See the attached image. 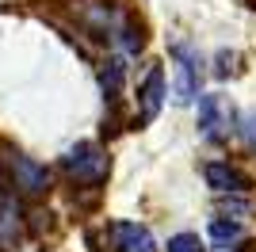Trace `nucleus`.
<instances>
[{"label": "nucleus", "mask_w": 256, "mask_h": 252, "mask_svg": "<svg viewBox=\"0 0 256 252\" xmlns=\"http://www.w3.org/2000/svg\"><path fill=\"white\" fill-rule=\"evenodd\" d=\"M62 168H65V176L73 180V184L96 188V184L107 180V172H111V157H107V149H100L96 142H76V146L62 157Z\"/></svg>", "instance_id": "1"}, {"label": "nucleus", "mask_w": 256, "mask_h": 252, "mask_svg": "<svg viewBox=\"0 0 256 252\" xmlns=\"http://www.w3.org/2000/svg\"><path fill=\"white\" fill-rule=\"evenodd\" d=\"M69 8H73L76 23H80V31H88L96 42H111L118 34L122 16H126L115 0H73Z\"/></svg>", "instance_id": "2"}, {"label": "nucleus", "mask_w": 256, "mask_h": 252, "mask_svg": "<svg viewBox=\"0 0 256 252\" xmlns=\"http://www.w3.org/2000/svg\"><path fill=\"white\" fill-rule=\"evenodd\" d=\"M237 130V111L234 104L218 92L199 96V134L206 142H226V138Z\"/></svg>", "instance_id": "3"}, {"label": "nucleus", "mask_w": 256, "mask_h": 252, "mask_svg": "<svg viewBox=\"0 0 256 252\" xmlns=\"http://www.w3.org/2000/svg\"><path fill=\"white\" fill-rule=\"evenodd\" d=\"M172 58H176V104L188 107L195 104L199 96V73H203V58L192 42H176L172 46Z\"/></svg>", "instance_id": "4"}, {"label": "nucleus", "mask_w": 256, "mask_h": 252, "mask_svg": "<svg viewBox=\"0 0 256 252\" xmlns=\"http://www.w3.org/2000/svg\"><path fill=\"white\" fill-rule=\"evenodd\" d=\"M160 107H164V69L150 65L146 76H142V84H138V122L150 126L160 115Z\"/></svg>", "instance_id": "5"}, {"label": "nucleus", "mask_w": 256, "mask_h": 252, "mask_svg": "<svg viewBox=\"0 0 256 252\" xmlns=\"http://www.w3.org/2000/svg\"><path fill=\"white\" fill-rule=\"evenodd\" d=\"M203 180H206V188H214L218 195H245V191H252V180L241 168H234L230 160H206Z\"/></svg>", "instance_id": "6"}, {"label": "nucleus", "mask_w": 256, "mask_h": 252, "mask_svg": "<svg viewBox=\"0 0 256 252\" xmlns=\"http://www.w3.org/2000/svg\"><path fill=\"white\" fill-rule=\"evenodd\" d=\"M104 237L115 252H157L153 233L146 226H138V222H111Z\"/></svg>", "instance_id": "7"}, {"label": "nucleus", "mask_w": 256, "mask_h": 252, "mask_svg": "<svg viewBox=\"0 0 256 252\" xmlns=\"http://www.w3.org/2000/svg\"><path fill=\"white\" fill-rule=\"evenodd\" d=\"M8 168H12V184L20 191H27V195H42L50 188V168L31 160V157H23V153L8 157Z\"/></svg>", "instance_id": "8"}, {"label": "nucleus", "mask_w": 256, "mask_h": 252, "mask_svg": "<svg viewBox=\"0 0 256 252\" xmlns=\"http://www.w3.org/2000/svg\"><path fill=\"white\" fill-rule=\"evenodd\" d=\"M118 38H122V50H126V54H138L142 46H146V27H142L134 16H122V23H118Z\"/></svg>", "instance_id": "9"}, {"label": "nucleus", "mask_w": 256, "mask_h": 252, "mask_svg": "<svg viewBox=\"0 0 256 252\" xmlns=\"http://www.w3.org/2000/svg\"><path fill=\"white\" fill-rule=\"evenodd\" d=\"M122 76H126V65H122V58H111V62H107V69L100 73V84H104V96H107V100H118Z\"/></svg>", "instance_id": "10"}, {"label": "nucleus", "mask_w": 256, "mask_h": 252, "mask_svg": "<svg viewBox=\"0 0 256 252\" xmlns=\"http://www.w3.org/2000/svg\"><path fill=\"white\" fill-rule=\"evenodd\" d=\"M206 233H210L218 244H230L241 237V222H226V218H210V226H206Z\"/></svg>", "instance_id": "11"}, {"label": "nucleus", "mask_w": 256, "mask_h": 252, "mask_svg": "<svg viewBox=\"0 0 256 252\" xmlns=\"http://www.w3.org/2000/svg\"><path fill=\"white\" fill-rule=\"evenodd\" d=\"M164 252H206V248L199 241V233H176V237H168Z\"/></svg>", "instance_id": "12"}, {"label": "nucleus", "mask_w": 256, "mask_h": 252, "mask_svg": "<svg viewBox=\"0 0 256 252\" xmlns=\"http://www.w3.org/2000/svg\"><path fill=\"white\" fill-rule=\"evenodd\" d=\"M237 130H241V138H245V146L256 149V107H248L245 115L237 118Z\"/></svg>", "instance_id": "13"}, {"label": "nucleus", "mask_w": 256, "mask_h": 252, "mask_svg": "<svg viewBox=\"0 0 256 252\" xmlns=\"http://www.w3.org/2000/svg\"><path fill=\"white\" fill-rule=\"evenodd\" d=\"M241 4H245V8H256V0H241Z\"/></svg>", "instance_id": "14"}]
</instances>
